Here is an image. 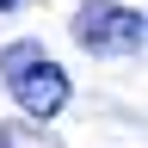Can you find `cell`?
Here are the masks:
<instances>
[{"instance_id": "obj_1", "label": "cell", "mask_w": 148, "mask_h": 148, "mask_svg": "<svg viewBox=\"0 0 148 148\" xmlns=\"http://www.w3.org/2000/svg\"><path fill=\"white\" fill-rule=\"evenodd\" d=\"M0 80H6V92L18 99V111L37 123H49L56 111L68 105V74L62 62H49L37 43H6L0 49Z\"/></svg>"}, {"instance_id": "obj_2", "label": "cell", "mask_w": 148, "mask_h": 148, "mask_svg": "<svg viewBox=\"0 0 148 148\" xmlns=\"http://www.w3.org/2000/svg\"><path fill=\"white\" fill-rule=\"evenodd\" d=\"M74 37H80L86 49H99V56H136L142 49V12L136 6H123V0H86L80 12H74Z\"/></svg>"}, {"instance_id": "obj_3", "label": "cell", "mask_w": 148, "mask_h": 148, "mask_svg": "<svg viewBox=\"0 0 148 148\" xmlns=\"http://www.w3.org/2000/svg\"><path fill=\"white\" fill-rule=\"evenodd\" d=\"M0 148H37V130H18V123H0Z\"/></svg>"}, {"instance_id": "obj_4", "label": "cell", "mask_w": 148, "mask_h": 148, "mask_svg": "<svg viewBox=\"0 0 148 148\" xmlns=\"http://www.w3.org/2000/svg\"><path fill=\"white\" fill-rule=\"evenodd\" d=\"M12 6H18V0H0V12H12Z\"/></svg>"}]
</instances>
